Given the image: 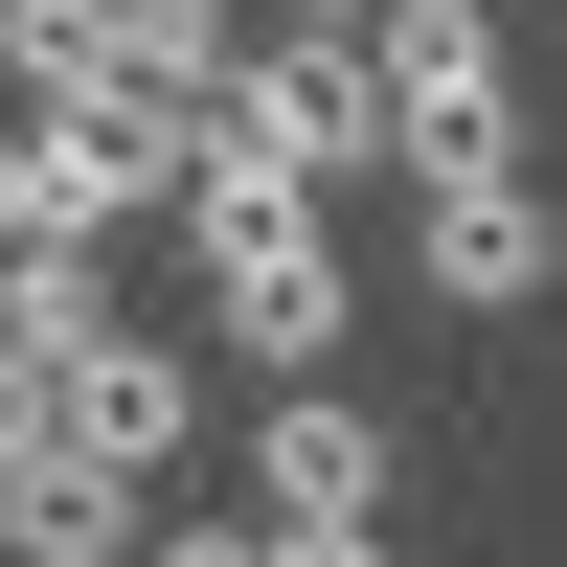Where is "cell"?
Wrapping results in <instances>:
<instances>
[{
    "instance_id": "cell-6",
    "label": "cell",
    "mask_w": 567,
    "mask_h": 567,
    "mask_svg": "<svg viewBox=\"0 0 567 567\" xmlns=\"http://www.w3.org/2000/svg\"><path fill=\"white\" fill-rule=\"evenodd\" d=\"M386 409H341V386H272L250 409V523H386Z\"/></svg>"
},
{
    "instance_id": "cell-8",
    "label": "cell",
    "mask_w": 567,
    "mask_h": 567,
    "mask_svg": "<svg viewBox=\"0 0 567 567\" xmlns=\"http://www.w3.org/2000/svg\"><path fill=\"white\" fill-rule=\"evenodd\" d=\"M0 567H159V477H114V454H23V477H0Z\"/></svg>"
},
{
    "instance_id": "cell-2",
    "label": "cell",
    "mask_w": 567,
    "mask_h": 567,
    "mask_svg": "<svg viewBox=\"0 0 567 567\" xmlns=\"http://www.w3.org/2000/svg\"><path fill=\"white\" fill-rule=\"evenodd\" d=\"M227 159H296V182H363V159H409L386 136V45H318V23H272L250 69H227Z\"/></svg>"
},
{
    "instance_id": "cell-5",
    "label": "cell",
    "mask_w": 567,
    "mask_h": 567,
    "mask_svg": "<svg viewBox=\"0 0 567 567\" xmlns=\"http://www.w3.org/2000/svg\"><path fill=\"white\" fill-rule=\"evenodd\" d=\"M409 272H432V318H545L567 296V205L523 159H454V182H409Z\"/></svg>"
},
{
    "instance_id": "cell-9",
    "label": "cell",
    "mask_w": 567,
    "mask_h": 567,
    "mask_svg": "<svg viewBox=\"0 0 567 567\" xmlns=\"http://www.w3.org/2000/svg\"><path fill=\"white\" fill-rule=\"evenodd\" d=\"M227 69H250V0H114V91L136 114H227Z\"/></svg>"
},
{
    "instance_id": "cell-1",
    "label": "cell",
    "mask_w": 567,
    "mask_h": 567,
    "mask_svg": "<svg viewBox=\"0 0 567 567\" xmlns=\"http://www.w3.org/2000/svg\"><path fill=\"white\" fill-rule=\"evenodd\" d=\"M182 250H205V318H227L250 363H341V227H318V182H296V159H227V136H205Z\"/></svg>"
},
{
    "instance_id": "cell-7",
    "label": "cell",
    "mask_w": 567,
    "mask_h": 567,
    "mask_svg": "<svg viewBox=\"0 0 567 567\" xmlns=\"http://www.w3.org/2000/svg\"><path fill=\"white\" fill-rule=\"evenodd\" d=\"M69 454H114V477H182V454H205V363L114 318V341L69 363Z\"/></svg>"
},
{
    "instance_id": "cell-3",
    "label": "cell",
    "mask_w": 567,
    "mask_h": 567,
    "mask_svg": "<svg viewBox=\"0 0 567 567\" xmlns=\"http://www.w3.org/2000/svg\"><path fill=\"white\" fill-rule=\"evenodd\" d=\"M386 136H409V182H454V159H523V69H499V0H386Z\"/></svg>"
},
{
    "instance_id": "cell-13",
    "label": "cell",
    "mask_w": 567,
    "mask_h": 567,
    "mask_svg": "<svg viewBox=\"0 0 567 567\" xmlns=\"http://www.w3.org/2000/svg\"><path fill=\"white\" fill-rule=\"evenodd\" d=\"M272 567H386V523H272Z\"/></svg>"
},
{
    "instance_id": "cell-11",
    "label": "cell",
    "mask_w": 567,
    "mask_h": 567,
    "mask_svg": "<svg viewBox=\"0 0 567 567\" xmlns=\"http://www.w3.org/2000/svg\"><path fill=\"white\" fill-rule=\"evenodd\" d=\"M0 341H23V363H91V341H114L91 250H0Z\"/></svg>"
},
{
    "instance_id": "cell-10",
    "label": "cell",
    "mask_w": 567,
    "mask_h": 567,
    "mask_svg": "<svg viewBox=\"0 0 567 567\" xmlns=\"http://www.w3.org/2000/svg\"><path fill=\"white\" fill-rule=\"evenodd\" d=\"M0 91L23 114H114V0H0Z\"/></svg>"
},
{
    "instance_id": "cell-14",
    "label": "cell",
    "mask_w": 567,
    "mask_h": 567,
    "mask_svg": "<svg viewBox=\"0 0 567 567\" xmlns=\"http://www.w3.org/2000/svg\"><path fill=\"white\" fill-rule=\"evenodd\" d=\"M250 23H318V45H363V23H386V0H250Z\"/></svg>"
},
{
    "instance_id": "cell-4",
    "label": "cell",
    "mask_w": 567,
    "mask_h": 567,
    "mask_svg": "<svg viewBox=\"0 0 567 567\" xmlns=\"http://www.w3.org/2000/svg\"><path fill=\"white\" fill-rule=\"evenodd\" d=\"M205 182V114H23V250H114L136 205H182Z\"/></svg>"
},
{
    "instance_id": "cell-12",
    "label": "cell",
    "mask_w": 567,
    "mask_h": 567,
    "mask_svg": "<svg viewBox=\"0 0 567 567\" xmlns=\"http://www.w3.org/2000/svg\"><path fill=\"white\" fill-rule=\"evenodd\" d=\"M159 567H272V523L227 499V523H159Z\"/></svg>"
}]
</instances>
